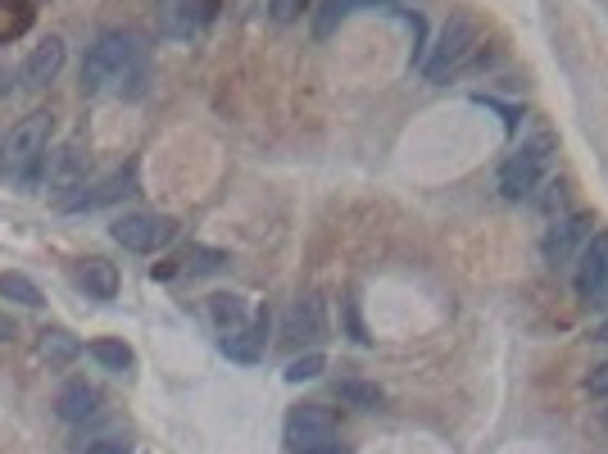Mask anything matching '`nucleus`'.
<instances>
[{
    "instance_id": "bb28decb",
    "label": "nucleus",
    "mask_w": 608,
    "mask_h": 454,
    "mask_svg": "<svg viewBox=\"0 0 608 454\" xmlns=\"http://www.w3.org/2000/svg\"><path fill=\"white\" fill-rule=\"evenodd\" d=\"M586 305H595V309H608V282H604V287H599V291H595V296H590V300H586Z\"/></svg>"
},
{
    "instance_id": "a211bd4d",
    "label": "nucleus",
    "mask_w": 608,
    "mask_h": 454,
    "mask_svg": "<svg viewBox=\"0 0 608 454\" xmlns=\"http://www.w3.org/2000/svg\"><path fill=\"white\" fill-rule=\"evenodd\" d=\"M336 400L350 409H359V414H377L382 409V386L377 382H359V377H345V382H336Z\"/></svg>"
},
{
    "instance_id": "7c9ffc66",
    "label": "nucleus",
    "mask_w": 608,
    "mask_h": 454,
    "mask_svg": "<svg viewBox=\"0 0 608 454\" xmlns=\"http://www.w3.org/2000/svg\"><path fill=\"white\" fill-rule=\"evenodd\" d=\"M604 427H608V409H604Z\"/></svg>"
},
{
    "instance_id": "5701e85b",
    "label": "nucleus",
    "mask_w": 608,
    "mask_h": 454,
    "mask_svg": "<svg viewBox=\"0 0 608 454\" xmlns=\"http://www.w3.org/2000/svg\"><path fill=\"white\" fill-rule=\"evenodd\" d=\"M227 264H232L227 250H214V246H191L187 259H182V268L196 273V277H209V273H218V268H227Z\"/></svg>"
},
{
    "instance_id": "c756f323",
    "label": "nucleus",
    "mask_w": 608,
    "mask_h": 454,
    "mask_svg": "<svg viewBox=\"0 0 608 454\" xmlns=\"http://www.w3.org/2000/svg\"><path fill=\"white\" fill-rule=\"evenodd\" d=\"M0 91H5V73H0Z\"/></svg>"
},
{
    "instance_id": "aec40b11",
    "label": "nucleus",
    "mask_w": 608,
    "mask_h": 454,
    "mask_svg": "<svg viewBox=\"0 0 608 454\" xmlns=\"http://www.w3.org/2000/svg\"><path fill=\"white\" fill-rule=\"evenodd\" d=\"M37 10H32V0H0V46L32 28Z\"/></svg>"
},
{
    "instance_id": "7ed1b4c3",
    "label": "nucleus",
    "mask_w": 608,
    "mask_h": 454,
    "mask_svg": "<svg viewBox=\"0 0 608 454\" xmlns=\"http://www.w3.org/2000/svg\"><path fill=\"white\" fill-rule=\"evenodd\" d=\"M554 150H559V141H554V132H545V128H540L536 137L522 141L500 168V196L504 200H527L531 191L540 187L545 168L554 164Z\"/></svg>"
},
{
    "instance_id": "f03ea898",
    "label": "nucleus",
    "mask_w": 608,
    "mask_h": 454,
    "mask_svg": "<svg viewBox=\"0 0 608 454\" xmlns=\"http://www.w3.org/2000/svg\"><path fill=\"white\" fill-rule=\"evenodd\" d=\"M481 50V28L472 14H450V23L441 28V37H436L432 55L422 60V78L427 82H450L459 78L463 69H468L472 60H477Z\"/></svg>"
},
{
    "instance_id": "1a4fd4ad",
    "label": "nucleus",
    "mask_w": 608,
    "mask_h": 454,
    "mask_svg": "<svg viewBox=\"0 0 608 454\" xmlns=\"http://www.w3.org/2000/svg\"><path fill=\"white\" fill-rule=\"evenodd\" d=\"M64 60H69V46H64V37H46L41 46H32V55L23 60L19 69V82L23 87H50V82L64 73Z\"/></svg>"
},
{
    "instance_id": "a878e982",
    "label": "nucleus",
    "mask_w": 608,
    "mask_h": 454,
    "mask_svg": "<svg viewBox=\"0 0 608 454\" xmlns=\"http://www.w3.org/2000/svg\"><path fill=\"white\" fill-rule=\"evenodd\" d=\"M268 10H273V19H277V23H291V19H300L304 0H268Z\"/></svg>"
},
{
    "instance_id": "9d476101",
    "label": "nucleus",
    "mask_w": 608,
    "mask_h": 454,
    "mask_svg": "<svg viewBox=\"0 0 608 454\" xmlns=\"http://www.w3.org/2000/svg\"><path fill=\"white\" fill-rule=\"evenodd\" d=\"M268 323H273L268 309H259L246 327H236V332L223 336V355L236 359V364H259V355H264V346H268Z\"/></svg>"
},
{
    "instance_id": "4468645a",
    "label": "nucleus",
    "mask_w": 608,
    "mask_h": 454,
    "mask_svg": "<svg viewBox=\"0 0 608 454\" xmlns=\"http://www.w3.org/2000/svg\"><path fill=\"white\" fill-rule=\"evenodd\" d=\"M55 414L64 423H87V418L100 414V391L91 382H69L55 395Z\"/></svg>"
},
{
    "instance_id": "2eb2a0df",
    "label": "nucleus",
    "mask_w": 608,
    "mask_h": 454,
    "mask_svg": "<svg viewBox=\"0 0 608 454\" xmlns=\"http://www.w3.org/2000/svg\"><path fill=\"white\" fill-rule=\"evenodd\" d=\"M318 336H323V300H295V309L286 314V341H318Z\"/></svg>"
},
{
    "instance_id": "6e6552de",
    "label": "nucleus",
    "mask_w": 608,
    "mask_h": 454,
    "mask_svg": "<svg viewBox=\"0 0 608 454\" xmlns=\"http://www.w3.org/2000/svg\"><path fill=\"white\" fill-rule=\"evenodd\" d=\"M209 14H214V0H159V32L187 41L205 28Z\"/></svg>"
},
{
    "instance_id": "9b49d317",
    "label": "nucleus",
    "mask_w": 608,
    "mask_h": 454,
    "mask_svg": "<svg viewBox=\"0 0 608 454\" xmlns=\"http://www.w3.org/2000/svg\"><path fill=\"white\" fill-rule=\"evenodd\" d=\"M123 196H137V168H118L114 178H105L100 187H82V196H69L64 200V209H100V205H114V200H123Z\"/></svg>"
},
{
    "instance_id": "f257e3e1",
    "label": "nucleus",
    "mask_w": 608,
    "mask_h": 454,
    "mask_svg": "<svg viewBox=\"0 0 608 454\" xmlns=\"http://www.w3.org/2000/svg\"><path fill=\"white\" fill-rule=\"evenodd\" d=\"M146 73V46L137 32H105L82 60V91H123V82H141Z\"/></svg>"
},
{
    "instance_id": "412c9836",
    "label": "nucleus",
    "mask_w": 608,
    "mask_h": 454,
    "mask_svg": "<svg viewBox=\"0 0 608 454\" xmlns=\"http://www.w3.org/2000/svg\"><path fill=\"white\" fill-rule=\"evenodd\" d=\"M0 296L14 300V305H28V309H41V305H46L41 287L32 282L28 273H0Z\"/></svg>"
},
{
    "instance_id": "39448f33",
    "label": "nucleus",
    "mask_w": 608,
    "mask_h": 454,
    "mask_svg": "<svg viewBox=\"0 0 608 454\" xmlns=\"http://www.w3.org/2000/svg\"><path fill=\"white\" fill-rule=\"evenodd\" d=\"M286 445L295 454H314V450H327L336 445V414L323 405H300L286 414Z\"/></svg>"
},
{
    "instance_id": "f3484780",
    "label": "nucleus",
    "mask_w": 608,
    "mask_h": 454,
    "mask_svg": "<svg viewBox=\"0 0 608 454\" xmlns=\"http://www.w3.org/2000/svg\"><path fill=\"white\" fill-rule=\"evenodd\" d=\"M78 336H69L64 327H46V332L37 336V355L46 359L50 368H64V364H73L78 359Z\"/></svg>"
},
{
    "instance_id": "4be33fe9",
    "label": "nucleus",
    "mask_w": 608,
    "mask_h": 454,
    "mask_svg": "<svg viewBox=\"0 0 608 454\" xmlns=\"http://www.w3.org/2000/svg\"><path fill=\"white\" fill-rule=\"evenodd\" d=\"M91 359H96L100 368H109V373H128V368H132V350L123 346V341H114V336L91 341Z\"/></svg>"
},
{
    "instance_id": "423d86ee",
    "label": "nucleus",
    "mask_w": 608,
    "mask_h": 454,
    "mask_svg": "<svg viewBox=\"0 0 608 454\" xmlns=\"http://www.w3.org/2000/svg\"><path fill=\"white\" fill-rule=\"evenodd\" d=\"M109 232H114V241L123 250L150 255V250L168 246V241L177 237V218H168V214H123Z\"/></svg>"
},
{
    "instance_id": "ddd939ff",
    "label": "nucleus",
    "mask_w": 608,
    "mask_h": 454,
    "mask_svg": "<svg viewBox=\"0 0 608 454\" xmlns=\"http://www.w3.org/2000/svg\"><path fill=\"white\" fill-rule=\"evenodd\" d=\"M608 282V232H595L581 250V264H577V291L581 300H590L599 287Z\"/></svg>"
},
{
    "instance_id": "0eeeda50",
    "label": "nucleus",
    "mask_w": 608,
    "mask_h": 454,
    "mask_svg": "<svg viewBox=\"0 0 608 454\" xmlns=\"http://www.w3.org/2000/svg\"><path fill=\"white\" fill-rule=\"evenodd\" d=\"M595 214H572V218H563V223H554L550 232H545V241H540V255H545V264H568L572 259V250L581 246V241H590L595 237Z\"/></svg>"
},
{
    "instance_id": "cd10ccee",
    "label": "nucleus",
    "mask_w": 608,
    "mask_h": 454,
    "mask_svg": "<svg viewBox=\"0 0 608 454\" xmlns=\"http://www.w3.org/2000/svg\"><path fill=\"white\" fill-rule=\"evenodd\" d=\"M0 341H14V323L5 314H0Z\"/></svg>"
},
{
    "instance_id": "dca6fc26",
    "label": "nucleus",
    "mask_w": 608,
    "mask_h": 454,
    "mask_svg": "<svg viewBox=\"0 0 608 454\" xmlns=\"http://www.w3.org/2000/svg\"><path fill=\"white\" fill-rule=\"evenodd\" d=\"M78 282L87 296L96 300H114L118 296V268L109 264V259H87V264L78 268Z\"/></svg>"
},
{
    "instance_id": "f8f14e48",
    "label": "nucleus",
    "mask_w": 608,
    "mask_h": 454,
    "mask_svg": "<svg viewBox=\"0 0 608 454\" xmlns=\"http://www.w3.org/2000/svg\"><path fill=\"white\" fill-rule=\"evenodd\" d=\"M82 173H87V155H82L78 141H69V146H59L46 155V182L55 191H78Z\"/></svg>"
},
{
    "instance_id": "c85d7f7f",
    "label": "nucleus",
    "mask_w": 608,
    "mask_h": 454,
    "mask_svg": "<svg viewBox=\"0 0 608 454\" xmlns=\"http://www.w3.org/2000/svg\"><path fill=\"white\" fill-rule=\"evenodd\" d=\"M595 341H604V346H608V323H599V327H595Z\"/></svg>"
},
{
    "instance_id": "6ab92c4d",
    "label": "nucleus",
    "mask_w": 608,
    "mask_h": 454,
    "mask_svg": "<svg viewBox=\"0 0 608 454\" xmlns=\"http://www.w3.org/2000/svg\"><path fill=\"white\" fill-rule=\"evenodd\" d=\"M209 314H214L218 332H236V327H246L250 323V300L246 296H236V291H223V296L209 300Z\"/></svg>"
},
{
    "instance_id": "b1692460",
    "label": "nucleus",
    "mask_w": 608,
    "mask_h": 454,
    "mask_svg": "<svg viewBox=\"0 0 608 454\" xmlns=\"http://www.w3.org/2000/svg\"><path fill=\"white\" fill-rule=\"evenodd\" d=\"M323 368H327V359L318 355V350H309V355H300V359H291V364H286V382H291V386L314 382V377H323Z\"/></svg>"
},
{
    "instance_id": "20e7f679",
    "label": "nucleus",
    "mask_w": 608,
    "mask_h": 454,
    "mask_svg": "<svg viewBox=\"0 0 608 454\" xmlns=\"http://www.w3.org/2000/svg\"><path fill=\"white\" fill-rule=\"evenodd\" d=\"M50 109H32L28 119L14 123V132L5 137V173L19 182L37 178V164H46V150H50Z\"/></svg>"
},
{
    "instance_id": "393cba45",
    "label": "nucleus",
    "mask_w": 608,
    "mask_h": 454,
    "mask_svg": "<svg viewBox=\"0 0 608 454\" xmlns=\"http://www.w3.org/2000/svg\"><path fill=\"white\" fill-rule=\"evenodd\" d=\"M586 391L595 395V400H608V359H604V364H595V368H590V377H586Z\"/></svg>"
}]
</instances>
